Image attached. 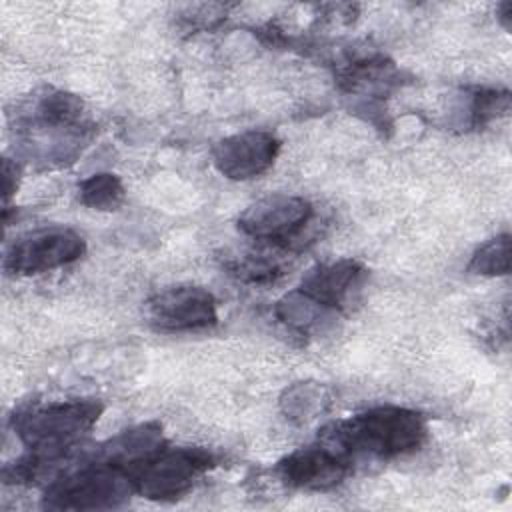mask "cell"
<instances>
[{
	"label": "cell",
	"mask_w": 512,
	"mask_h": 512,
	"mask_svg": "<svg viewBox=\"0 0 512 512\" xmlns=\"http://www.w3.org/2000/svg\"><path fill=\"white\" fill-rule=\"evenodd\" d=\"M428 436L420 412L400 406H376L322 428L320 438L342 456L370 454L394 458L418 450Z\"/></svg>",
	"instance_id": "obj_1"
},
{
	"label": "cell",
	"mask_w": 512,
	"mask_h": 512,
	"mask_svg": "<svg viewBox=\"0 0 512 512\" xmlns=\"http://www.w3.org/2000/svg\"><path fill=\"white\" fill-rule=\"evenodd\" d=\"M18 132L32 156L64 160L86 132L84 102L76 94L48 88L24 108Z\"/></svg>",
	"instance_id": "obj_2"
},
{
	"label": "cell",
	"mask_w": 512,
	"mask_h": 512,
	"mask_svg": "<svg viewBox=\"0 0 512 512\" xmlns=\"http://www.w3.org/2000/svg\"><path fill=\"white\" fill-rule=\"evenodd\" d=\"M104 406L96 400H62L14 412L12 428L32 452L64 454L92 430Z\"/></svg>",
	"instance_id": "obj_3"
},
{
	"label": "cell",
	"mask_w": 512,
	"mask_h": 512,
	"mask_svg": "<svg viewBox=\"0 0 512 512\" xmlns=\"http://www.w3.org/2000/svg\"><path fill=\"white\" fill-rule=\"evenodd\" d=\"M126 468L110 460L88 462L52 478L44 492L50 510H104L124 504L134 494Z\"/></svg>",
	"instance_id": "obj_4"
},
{
	"label": "cell",
	"mask_w": 512,
	"mask_h": 512,
	"mask_svg": "<svg viewBox=\"0 0 512 512\" xmlns=\"http://www.w3.org/2000/svg\"><path fill=\"white\" fill-rule=\"evenodd\" d=\"M212 466V454L202 448H158L146 458L126 466V472L140 496L150 500H176Z\"/></svg>",
	"instance_id": "obj_5"
},
{
	"label": "cell",
	"mask_w": 512,
	"mask_h": 512,
	"mask_svg": "<svg viewBox=\"0 0 512 512\" xmlns=\"http://www.w3.org/2000/svg\"><path fill=\"white\" fill-rule=\"evenodd\" d=\"M86 252L84 238L66 226H48L26 232L6 248L4 272L30 276L76 262Z\"/></svg>",
	"instance_id": "obj_6"
},
{
	"label": "cell",
	"mask_w": 512,
	"mask_h": 512,
	"mask_svg": "<svg viewBox=\"0 0 512 512\" xmlns=\"http://www.w3.org/2000/svg\"><path fill=\"white\" fill-rule=\"evenodd\" d=\"M310 200L292 194H270L252 202L238 216V230L254 240L288 244L312 220Z\"/></svg>",
	"instance_id": "obj_7"
},
{
	"label": "cell",
	"mask_w": 512,
	"mask_h": 512,
	"mask_svg": "<svg viewBox=\"0 0 512 512\" xmlns=\"http://www.w3.org/2000/svg\"><path fill=\"white\" fill-rule=\"evenodd\" d=\"M148 322L162 332H186L214 326L218 310L214 296L200 286L160 290L146 302Z\"/></svg>",
	"instance_id": "obj_8"
},
{
	"label": "cell",
	"mask_w": 512,
	"mask_h": 512,
	"mask_svg": "<svg viewBox=\"0 0 512 512\" xmlns=\"http://www.w3.org/2000/svg\"><path fill=\"white\" fill-rule=\"evenodd\" d=\"M280 152V140L266 130H246L222 138L212 148L216 170L230 180H250L264 174Z\"/></svg>",
	"instance_id": "obj_9"
},
{
	"label": "cell",
	"mask_w": 512,
	"mask_h": 512,
	"mask_svg": "<svg viewBox=\"0 0 512 512\" xmlns=\"http://www.w3.org/2000/svg\"><path fill=\"white\" fill-rule=\"evenodd\" d=\"M348 458L330 446L298 448L276 466L280 480L300 490H328L348 476Z\"/></svg>",
	"instance_id": "obj_10"
},
{
	"label": "cell",
	"mask_w": 512,
	"mask_h": 512,
	"mask_svg": "<svg viewBox=\"0 0 512 512\" xmlns=\"http://www.w3.org/2000/svg\"><path fill=\"white\" fill-rule=\"evenodd\" d=\"M364 266L358 260L342 258L328 264H318L308 270L300 282V290L326 310H340L352 290L360 286Z\"/></svg>",
	"instance_id": "obj_11"
},
{
	"label": "cell",
	"mask_w": 512,
	"mask_h": 512,
	"mask_svg": "<svg viewBox=\"0 0 512 512\" xmlns=\"http://www.w3.org/2000/svg\"><path fill=\"white\" fill-rule=\"evenodd\" d=\"M330 310H326L324 306H320L318 302H314L310 296H306L300 288L284 294L274 308L276 318L286 324L292 330L298 332H306L312 326H316Z\"/></svg>",
	"instance_id": "obj_12"
},
{
	"label": "cell",
	"mask_w": 512,
	"mask_h": 512,
	"mask_svg": "<svg viewBox=\"0 0 512 512\" xmlns=\"http://www.w3.org/2000/svg\"><path fill=\"white\" fill-rule=\"evenodd\" d=\"M78 198L92 210H116L122 206L126 192L122 180L112 172H98L78 184Z\"/></svg>",
	"instance_id": "obj_13"
},
{
	"label": "cell",
	"mask_w": 512,
	"mask_h": 512,
	"mask_svg": "<svg viewBox=\"0 0 512 512\" xmlns=\"http://www.w3.org/2000/svg\"><path fill=\"white\" fill-rule=\"evenodd\" d=\"M280 404L286 418L296 422H308L316 418L318 412H324L328 404L326 388L312 382H298L284 392Z\"/></svg>",
	"instance_id": "obj_14"
},
{
	"label": "cell",
	"mask_w": 512,
	"mask_h": 512,
	"mask_svg": "<svg viewBox=\"0 0 512 512\" xmlns=\"http://www.w3.org/2000/svg\"><path fill=\"white\" fill-rule=\"evenodd\" d=\"M468 272L478 276H504L510 272V234H498L484 242L470 258Z\"/></svg>",
	"instance_id": "obj_15"
},
{
	"label": "cell",
	"mask_w": 512,
	"mask_h": 512,
	"mask_svg": "<svg viewBox=\"0 0 512 512\" xmlns=\"http://www.w3.org/2000/svg\"><path fill=\"white\" fill-rule=\"evenodd\" d=\"M230 274H234L242 282L266 284L274 282L282 274V266L276 260L266 258L264 254H248L230 264Z\"/></svg>",
	"instance_id": "obj_16"
},
{
	"label": "cell",
	"mask_w": 512,
	"mask_h": 512,
	"mask_svg": "<svg viewBox=\"0 0 512 512\" xmlns=\"http://www.w3.org/2000/svg\"><path fill=\"white\" fill-rule=\"evenodd\" d=\"M510 108V94L508 90H494V88H480L472 96L470 116L474 126H484L490 120L506 114Z\"/></svg>",
	"instance_id": "obj_17"
},
{
	"label": "cell",
	"mask_w": 512,
	"mask_h": 512,
	"mask_svg": "<svg viewBox=\"0 0 512 512\" xmlns=\"http://www.w3.org/2000/svg\"><path fill=\"white\" fill-rule=\"evenodd\" d=\"M2 184H4V200L10 198V194L16 190V176H18V168L16 164H12L8 158H4V164H2Z\"/></svg>",
	"instance_id": "obj_18"
},
{
	"label": "cell",
	"mask_w": 512,
	"mask_h": 512,
	"mask_svg": "<svg viewBox=\"0 0 512 512\" xmlns=\"http://www.w3.org/2000/svg\"><path fill=\"white\" fill-rule=\"evenodd\" d=\"M510 14H512V2L500 4V16L498 18L504 22L506 28H510Z\"/></svg>",
	"instance_id": "obj_19"
}]
</instances>
